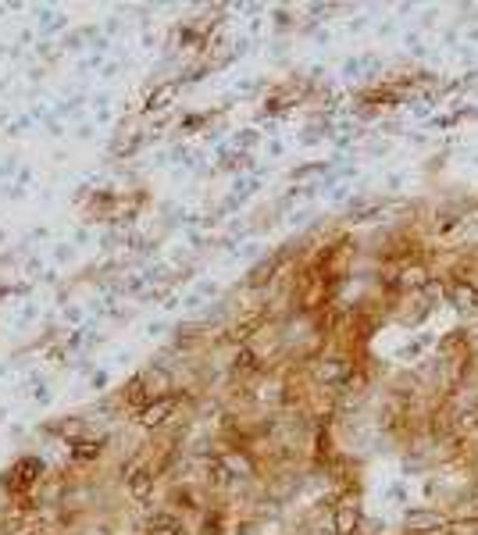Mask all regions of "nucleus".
Returning a JSON list of instances; mask_svg holds the SVG:
<instances>
[{
  "instance_id": "1",
  "label": "nucleus",
  "mask_w": 478,
  "mask_h": 535,
  "mask_svg": "<svg viewBox=\"0 0 478 535\" xmlns=\"http://www.w3.org/2000/svg\"><path fill=\"white\" fill-rule=\"evenodd\" d=\"M172 414H175V400L165 396V400H157V403H146V407L139 410V421H143L146 428H153V424H165Z\"/></svg>"
},
{
  "instance_id": "2",
  "label": "nucleus",
  "mask_w": 478,
  "mask_h": 535,
  "mask_svg": "<svg viewBox=\"0 0 478 535\" xmlns=\"http://www.w3.org/2000/svg\"><path fill=\"white\" fill-rule=\"evenodd\" d=\"M125 486H129V493H132L139 503H146L150 493H153V474H150L146 467H136V471L125 478Z\"/></svg>"
},
{
  "instance_id": "3",
  "label": "nucleus",
  "mask_w": 478,
  "mask_h": 535,
  "mask_svg": "<svg viewBox=\"0 0 478 535\" xmlns=\"http://www.w3.org/2000/svg\"><path fill=\"white\" fill-rule=\"evenodd\" d=\"M32 474H39V460H32V457H29V460H22V464L15 467V474H11V486H15V489H29L32 482H36Z\"/></svg>"
},
{
  "instance_id": "4",
  "label": "nucleus",
  "mask_w": 478,
  "mask_h": 535,
  "mask_svg": "<svg viewBox=\"0 0 478 535\" xmlns=\"http://www.w3.org/2000/svg\"><path fill=\"white\" fill-rule=\"evenodd\" d=\"M146 535H182V528H179V521L172 514H153Z\"/></svg>"
},
{
  "instance_id": "5",
  "label": "nucleus",
  "mask_w": 478,
  "mask_h": 535,
  "mask_svg": "<svg viewBox=\"0 0 478 535\" xmlns=\"http://www.w3.org/2000/svg\"><path fill=\"white\" fill-rule=\"evenodd\" d=\"M346 374H350L346 360H325L322 367H317V379L322 382H339V379H346Z\"/></svg>"
},
{
  "instance_id": "6",
  "label": "nucleus",
  "mask_w": 478,
  "mask_h": 535,
  "mask_svg": "<svg viewBox=\"0 0 478 535\" xmlns=\"http://www.w3.org/2000/svg\"><path fill=\"white\" fill-rule=\"evenodd\" d=\"M450 293H453V303H457V307H471V303H474V289L464 286V282H453Z\"/></svg>"
}]
</instances>
